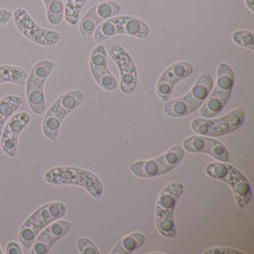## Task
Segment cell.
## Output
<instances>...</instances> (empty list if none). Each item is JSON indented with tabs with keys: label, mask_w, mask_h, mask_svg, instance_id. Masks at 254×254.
I'll return each instance as SVG.
<instances>
[{
	"label": "cell",
	"mask_w": 254,
	"mask_h": 254,
	"mask_svg": "<svg viewBox=\"0 0 254 254\" xmlns=\"http://www.w3.org/2000/svg\"><path fill=\"white\" fill-rule=\"evenodd\" d=\"M44 179L51 185L81 187L95 199H100L104 192V186L100 178L82 168L70 166L55 167L47 172Z\"/></svg>",
	"instance_id": "1"
},
{
	"label": "cell",
	"mask_w": 254,
	"mask_h": 254,
	"mask_svg": "<svg viewBox=\"0 0 254 254\" xmlns=\"http://www.w3.org/2000/svg\"><path fill=\"white\" fill-rule=\"evenodd\" d=\"M213 86V79L208 71L198 76L194 85L184 96L169 100L164 105V113L170 117L181 118L198 110L208 98Z\"/></svg>",
	"instance_id": "2"
},
{
	"label": "cell",
	"mask_w": 254,
	"mask_h": 254,
	"mask_svg": "<svg viewBox=\"0 0 254 254\" xmlns=\"http://www.w3.org/2000/svg\"><path fill=\"white\" fill-rule=\"evenodd\" d=\"M85 101V94L80 90H71L61 94L47 111L43 119L42 130L47 139H58L63 120Z\"/></svg>",
	"instance_id": "3"
},
{
	"label": "cell",
	"mask_w": 254,
	"mask_h": 254,
	"mask_svg": "<svg viewBox=\"0 0 254 254\" xmlns=\"http://www.w3.org/2000/svg\"><path fill=\"white\" fill-rule=\"evenodd\" d=\"M67 212V206L62 202H51L36 209L21 226L18 238L26 250H31L39 232L48 225L61 219Z\"/></svg>",
	"instance_id": "4"
},
{
	"label": "cell",
	"mask_w": 254,
	"mask_h": 254,
	"mask_svg": "<svg viewBox=\"0 0 254 254\" xmlns=\"http://www.w3.org/2000/svg\"><path fill=\"white\" fill-rule=\"evenodd\" d=\"M183 191L184 185L181 182H173L162 190L157 198L155 224L157 231L164 237L175 238L177 236L174 218V208Z\"/></svg>",
	"instance_id": "5"
},
{
	"label": "cell",
	"mask_w": 254,
	"mask_h": 254,
	"mask_svg": "<svg viewBox=\"0 0 254 254\" xmlns=\"http://www.w3.org/2000/svg\"><path fill=\"white\" fill-rule=\"evenodd\" d=\"M234 80L235 75L233 69L228 63L221 62L218 65L214 87L212 86L208 98L201 106L200 116L204 118H209L217 116L222 112L231 98Z\"/></svg>",
	"instance_id": "6"
},
{
	"label": "cell",
	"mask_w": 254,
	"mask_h": 254,
	"mask_svg": "<svg viewBox=\"0 0 254 254\" xmlns=\"http://www.w3.org/2000/svg\"><path fill=\"white\" fill-rule=\"evenodd\" d=\"M206 174L213 179L226 182L231 187L239 208H245L252 200L253 191L250 181L235 167L226 162H213L205 169Z\"/></svg>",
	"instance_id": "7"
},
{
	"label": "cell",
	"mask_w": 254,
	"mask_h": 254,
	"mask_svg": "<svg viewBox=\"0 0 254 254\" xmlns=\"http://www.w3.org/2000/svg\"><path fill=\"white\" fill-rule=\"evenodd\" d=\"M150 34V26L143 19L133 15H116L100 24L93 35L96 42H102L119 35L145 39Z\"/></svg>",
	"instance_id": "8"
},
{
	"label": "cell",
	"mask_w": 254,
	"mask_h": 254,
	"mask_svg": "<svg viewBox=\"0 0 254 254\" xmlns=\"http://www.w3.org/2000/svg\"><path fill=\"white\" fill-rule=\"evenodd\" d=\"M57 64L53 60H41L37 62L26 82V96L30 109L35 116H42L46 112L45 84L56 69Z\"/></svg>",
	"instance_id": "9"
},
{
	"label": "cell",
	"mask_w": 254,
	"mask_h": 254,
	"mask_svg": "<svg viewBox=\"0 0 254 254\" xmlns=\"http://www.w3.org/2000/svg\"><path fill=\"white\" fill-rule=\"evenodd\" d=\"M185 156L181 146H174L162 155L150 160H139L129 165V171L139 178H153L168 174L175 169Z\"/></svg>",
	"instance_id": "10"
},
{
	"label": "cell",
	"mask_w": 254,
	"mask_h": 254,
	"mask_svg": "<svg viewBox=\"0 0 254 254\" xmlns=\"http://www.w3.org/2000/svg\"><path fill=\"white\" fill-rule=\"evenodd\" d=\"M245 121V111L236 108L219 118H195L191 121V128L199 135L219 137L231 133L242 127Z\"/></svg>",
	"instance_id": "11"
},
{
	"label": "cell",
	"mask_w": 254,
	"mask_h": 254,
	"mask_svg": "<svg viewBox=\"0 0 254 254\" xmlns=\"http://www.w3.org/2000/svg\"><path fill=\"white\" fill-rule=\"evenodd\" d=\"M12 17L19 32L30 41L39 46H55L62 38V35L58 31L45 29L39 26L24 8L15 9L12 12Z\"/></svg>",
	"instance_id": "12"
},
{
	"label": "cell",
	"mask_w": 254,
	"mask_h": 254,
	"mask_svg": "<svg viewBox=\"0 0 254 254\" xmlns=\"http://www.w3.org/2000/svg\"><path fill=\"white\" fill-rule=\"evenodd\" d=\"M109 54L120 71L121 92L127 95L134 93L138 85V72L131 55L124 47L117 44L110 47Z\"/></svg>",
	"instance_id": "13"
},
{
	"label": "cell",
	"mask_w": 254,
	"mask_h": 254,
	"mask_svg": "<svg viewBox=\"0 0 254 254\" xmlns=\"http://www.w3.org/2000/svg\"><path fill=\"white\" fill-rule=\"evenodd\" d=\"M121 5L114 0H105L93 6L83 15L79 22V33L83 37H90L96 28L105 20L119 15Z\"/></svg>",
	"instance_id": "14"
},
{
	"label": "cell",
	"mask_w": 254,
	"mask_h": 254,
	"mask_svg": "<svg viewBox=\"0 0 254 254\" xmlns=\"http://www.w3.org/2000/svg\"><path fill=\"white\" fill-rule=\"evenodd\" d=\"M31 123V116L27 112L13 114L6 126L3 128L0 139V146L2 150L10 157L17 156L18 138L20 133Z\"/></svg>",
	"instance_id": "15"
},
{
	"label": "cell",
	"mask_w": 254,
	"mask_h": 254,
	"mask_svg": "<svg viewBox=\"0 0 254 254\" xmlns=\"http://www.w3.org/2000/svg\"><path fill=\"white\" fill-rule=\"evenodd\" d=\"M193 73V66L188 61L174 63L165 69L156 84V93L163 101H169L177 82L190 77Z\"/></svg>",
	"instance_id": "16"
},
{
	"label": "cell",
	"mask_w": 254,
	"mask_h": 254,
	"mask_svg": "<svg viewBox=\"0 0 254 254\" xmlns=\"http://www.w3.org/2000/svg\"><path fill=\"white\" fill-rule=\"evenodd\" d=\"M90 69L97 85L107 92L117 89V80L108 67V52L104 45L95 47L90 57Z\"/></svg>",
	"instance_id": "17"
},
{
	"label": "cell",
	"mask_w": 254,
	"mask_h": 254,
	"mask_svg": "<svg viewBox=\"0 0 254 254\" xmlns=\"http://www.w3.org/2000/svg\"><path fill=\"white\" fill-rule=\"evenodd\" d=\"M72 228L68 220L58 219L39 232L32 247V254H47L51 252L56 243L64 237Z\"/></svg>",
	"instance_id": "18"
},
{
	"label": "cell",
	"mask_w": 254,
	"mask_h": 254,
	"mask_svg": "<svg viewBox=\"0 0 254 254\" xmlns=\"http://www.w3.org/2000/svg\"><path fill=\"white\" fill-rule=\"evenodd\" d=\"M183 149L194 153H206L219 162L230 161V151L218 140L204 135H195L186 138Z\"/></svg>",
	"instance_id": "19"
},
{
	"label": "cell",
	"mask_w": 254,
	"mask_h": 254,
	"mask_svg": "<svg viewBox=\"0 0 254 254\" xmlns=\"http://www.w3.org/2000/svg\"><path fill=\"white\" fill-rule=\"evenodd\" d=\"M146 242V235L143 232L136 231L123 237L112 249L111 254H129L141 248Z\"/></svg>",
	"instance_id": "20"
},
{
	"label": "cell",
	"mask_w": 254,
	"mask_h": 254,
	"mask_svg": "<svg viewBox=\"0 0 254 254\" xmlns=\"http://www.w3.org/2000/svg\"><path fill=\"white\" fill-rule=\"evenodd\" d=\"M22 104L23 98L18 95H8L0 100V139L5 123Z\"/></svg>",
	"instance_id": "21"
},
{
	"label": "cell",
	"mask_w": 254,
	"mask_h": 254,
	"mask_svg": "<svg viewBox=\"0 0 254 254\" xmlns=\"http://www.w3.org/2000/svg\"><path fill=\"white\" fill-rule=\"evenodd\" d=\"M28 73L25 69L13 65H0V84L13 83L24 85L28 79Z\"/></svg>",
	"instance_id": "22"
},
{
	"label": "cell",
	"mask_w": 254,
	"mask_h": 254,
	"mask_svg": "<svg viewBox=\"0 0 254 254\" xmlns=\"http://www.w3.org/2000/svg\"><path fill=\"white\" fill-rule=\"evenodd\" d=\"M46 7L47 20L51 25L58 26L64 20L63 0H43Z\"/></svg>",
	"instance_id": "23"
},
{
	"label": "cell",
	"mask_w": 254,
	"mask_h": 254,
	"mask_svg": "<svg viewBox=\"0 0 254 254\" xmlns=\"http://www.w3.org/2000/svg\"><path fill=\"white\" fill-rule=\"evenodd\" d=\"M89 0H67L64 4V19L67 23L75 26L79 22L82 9Z\"/></svg>",
	"instance_id": "24"
},
{
	"label": "cell",
	"mask_w": 254,
	"mask_h": 254,
	"mask_svg": "<svg viewBox=\"0 0 254 254\" xmlns=\"http://www.w3.org/2000/svg\"><path fill=\"white\" fill-rule=\"evenodd\" d=\"M231 39L235 45L249 49L252 52H254V32L246 30H237L232 34Z\"/></svg>",
	"instance_id": "25"
},
{
	"label": "cell",
	"mask_w": 254,
	"mask_h": 254,
	"mask_svg": "<svg viewBox=\"0 0 254 254\" xmlns=\"http://www.w3.org/2000/svg\"><path fill=\"white\" fill-rule=\"evenodd\" d=\"M77 249L81 254H100V251L89 237H81L77 241Z\"/></svg>",
	"instance_id": "26"
},
{
	"label": "cell",
	"mask_w": 254,
	"mask_h": 254,
	"mask_svg": "<svg viewBox=\"0 0 254 254\" xmlns=\"http://www.w3.org/2000/svg\"><path fill=\"white\" fill-rule=\"evenodd\" d=\"M204 254H245L243 251L229 247H212L204 251Z\"/></svg>",
	"instance_id": "27"
},
{
	"label": "cell",
	"mask_w": 254,
	"mask_h": 254,
	"mask_svg": "<svg viewBox=\"0 0 254 254\" xmlns=\"http://www.w3.org/2000/svg\"><path fill=\"white\" fill-rule=\"evenodd\" d=\"M12 12L6 9H0V26L10 22L12 19Z\"/></svg>",
	"instance_id": "28"
},
{
	"label": "cell",
	"mask_w": 254,
	"mask_h": 254,
	"mask_svg": "<svg viewBox=\"0 0 254 254\" xmlns=\"http://www.w3.org/2000/svg\"><path fill=\"white\" fill-rule=\"evenodd\" d=\"M6 254H22V250L20 246L16 242H10L6 248Z\"/></svg>",
	"instance_id": "29"
},
{
	"label": "cell",
	"mask_w": 254,
	"mask_h": 254,
	"mask_svg": "<svg viewBox=\"0 0 254 254\" xmlns=\"http://www.w3.org/2000/svg\"><path fill=\"white\" fill-rule=\"evenodd\" d=\"M247 8L252 12H254V0H245Z\"/></svg>",
	"instance_id": "30"
},
{
	"label": "cell",
	"mask_w": 254,
	"mask_h": 254,
	"mask_svg": "<svg viewBox=\"0 0 254 254\" xmlns=\"http://www.w3.org/2000/svg\"><path fill=\"white\" fill-rule=\"evenodd\" d=\"M3 253H2V250H1V247H0V254H2Z\"/></svg>",
	"instance_id": "31"
}]
</instances>
